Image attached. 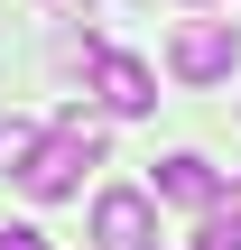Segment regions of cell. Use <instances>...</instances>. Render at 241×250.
I'll use <instances>...</instances> for the list:
<instances>
[{
	"label": "cell",
	"instance_id": "8992f818",
	"mask_svg": "<svg viewBox=\"0 0 241 250\" xmlns=\"http://www.w3.org/2000/svg\"><path fill=\"white\" fill-rule=\"evenodd\" d=\"M37 139H46V130H37L28 111H0V176H19V158H28Z\"/></svg>",
	"mask_w": 241,
	"mask_h": 250
},
{
	"label": "cell",
	"instance_id": "9c48e42d",
	"mask_svg": "<svg viewBox=\"0 0 241 250\" xmlns=\"http://www.w3.org/2000/svg\"><path fill=\"white\" fill-rule=\"evenodd\" d=\"M232 213H241V176H232Z\"/></svg>",
	"mask_w": 241,
	"mask_h": 250
},
{
	"label": "cell",
	"instance_id": "277c9868",
	"mask_svg": "<svg viewBox=\"0 0 241 250\" xmlns=\"http://www.w3.org/2000/svg\"><path fill=\"white\" fill-rule=\"evenodd\" d=\"M93 241H102V250H139V241H158V195H139V186L93 195Z\"/></svg>",
	"mask_w": 241,
	"mask_h": 250
},
{
	"label": "cell",
	"instance_id": "52a82bcc",
	"mask_svg": "<svg viewBox=\"0 0 241 250\" xmlns=\"http://www.w3.org/2000/svg\"><path fill=\"white\" fill-rule=\"evenodd\" d=\"M195 250H241V213H232V204H204V223H195Z\"/></svg>",
	"mask_w": 241,
	"mask_h": 250
},
{
	"label": "cell",
	"instance_id": "3957f363",
	"mask_svg": "<svg viewBox=\"0 0 241 250\" xmlns=\"http://www.w3.org/2000/svg\"><path fill=\"white\" fill-rule=\"evenodd\" d=\"M93 93H102V111H121V121L158 111V74H149L139 56H121V46H93Z\"/></svg>",
	"mask_w": 241,
	"mask_h": 250
},
{
	"label": "cell",
	"instance_id": "30bf717a",
	"mask_svg": "<svg viewBox=\"0 0 241 250\" xmlns=\"http://www.w3.org/2000/svg\"><path fill=\"white\" fill-rule=\"evenodd\" d=\"M139 250H149V241H139Z\"/></svg>",
	"mask_w": 241,
	"mask_h": 250
},
{
	"label": "cell",
	"instance_id": "7a4b0ae2",
	"mask_svg": "<svg viewBox=\"0 0 241 250\" xmlns=\"http://www.w3.org/2000/svg\"><path fill=\"white\" fill-rule=\"evenodd\" d=\"M84 167H93V148H84L74 130H56V139H37V148L19 158V176H9V186H19L28 204H65V195L84 186Z\"/></svg>",
	"mask_w": 241,
	"mask_h": 250
},
{
	"label": "cell",
	"instance_id": "ba28073f",
	"mask_svg": "<svg viewBox=\"0 0 241 250\" xmlns=\"http://www.w3.org/2000/svg\"><path fill=\"white\" fill-rule=\"evenodd\" d=\"M0 250H46V232L37 223H0Z\"/></svg>",
	"mask_w": 241,
	"mask_h": 250
},
{
	"label": "cell",
	"instance_id": "5b68a950",
	"mask_svg": "<svg viewBox=\"0 0 241 250\" xmlns=\"http://www.w3.org/2000/svg\"><path fill=\"white\" fill-rule=\"evenodd\" d=\"M158 204H186V213H204V204H223V176H214L204 158H186V148H176V158L158 167Z\"/></svg>",
	"mask_w": 241,
	"mask_h": 250
},
{
	"label": "cell",
	"instance_id": "6da1fadb",
	"mask_svg": "<svg viewBox=\"0 0 241 250\" xmlns=\"http://www.w3.org/2000/svg\"><path fill=\"white\" fill-rule=\"evenodd\" d=\"M241 65V28L232 19H176V37H167V74L176 83H223Z\"/></svg>",
	"mask_w": 241,
	"mask_h": 250
}]
</instances>
